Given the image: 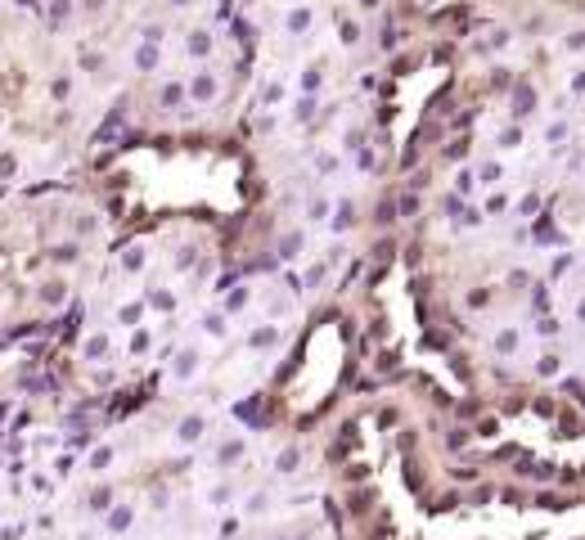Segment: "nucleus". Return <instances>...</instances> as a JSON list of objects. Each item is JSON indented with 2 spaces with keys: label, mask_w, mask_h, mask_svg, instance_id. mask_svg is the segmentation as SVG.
Segmentation results:
<instances>
[{
  "label": "nucleus",
  "mask_w": 585,
  "mask_h": 540,
  "mask_svg": "<svg viewBox=\"0 0 585 540\" xmlns=\"http://www.w3.org/2000/svg\"><path fill=\"white\" fill-rule=\"evenodd\" d=\"M284 23H289V32H306V27H311V9H293Z\"/></svg>",
  "instance_id": "1"
},
{
  "label": "nucleus",
  "mask_w": 585,
  "mask_h": 540,
  "mask_svg": "<svg viewBox=\"0 0 585 540\" xmlns=\"http://www.w3.org/2000/svg\"><path fill=\"white\" fill-rule=\"evenodd\" d=\"M360 5H365V9H374V5H378V0H360Z\"/></svg>",
  "instance_id": "2"
}]
</instances>
